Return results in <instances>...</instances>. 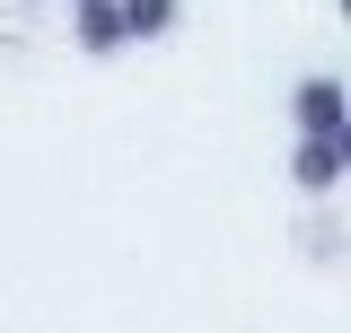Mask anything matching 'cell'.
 I'll return each mask as SVG.
<instances>
[{"mask_svg":"<svg viewBox=\"0 0 351 333\" xmlns=\"http://www.w3.org/2000/svg\"><path fill=\"white\" fill-rule=\"evenodd\" d=\"M290 114H299L307 140H343V79H299Z\"/></svg>","mask_w":351,"mask_h":333,"instance_id":"obj_1","label":"cell"},{"mask_svg":"<svg viewBox=\"0 0 351 333\" xmlns=\"http://www.w3.org/2000/svg\"><path fill=\"white\" fill-rule=\"evenodd\" d=\"M351 166V132L343 140H299V158H290V175H299V193H334Z\"/></svg>","mask_w":351,"mask_h":333,"instance_id":"obj_2","label":"cell"},{"mask_svg":"<svg viewBox=\"0 0 351 333\" xmlns=\"http://www.w3.org/2000/svg\"><path fill=\"white\" fill-rule=\"evenodd\" d=\"M71 36H80V53H97V62L123 53V18H114V0H80V27H71Z\"/></svg>","mask_w":351,"mask_h":333,"instance_id":"obj_3","label":"cell"},{"mask_svg":"<svg viewBox=\"0 0 351 333\" xmlns=\"http://www.w3.org/2000/svg\"><path fill=\"white\" fill-rule=\"evenodd\" d=\"M176 9H184V0H114L123 44H132V36H167V27H176Z\"/></svg>","mask_w":351,"mask_h":333,"instance_id":"obj_4","label":"cell"}]
</instances>
